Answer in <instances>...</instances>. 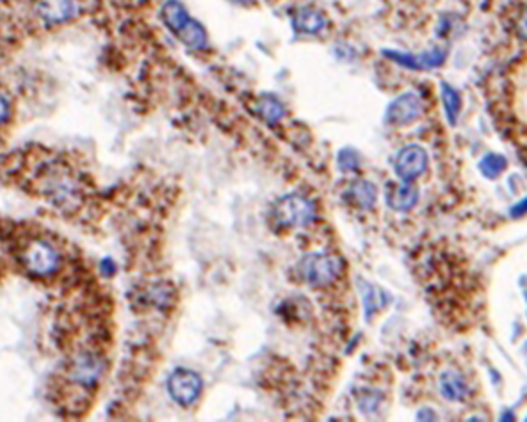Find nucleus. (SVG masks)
<instances>
[{
    "label": "nucleus",
    "mask_w": 527,
    "mask_h": 422,
    "mask_svg": "<svg viewBox=\"0 0 527 422\" xmlns=\"http://www.w3.org/2000/svg\"><path fill=\"white\" fill-rule=\"evenodd\" d=\"M38 15L46 24H66L79 11L77 0H38Z\"/></svg>",
    "instance_id": "11"
},
{
    "label": "nucleus",
    "mask_w": 527,
    "mask_h": 422,
    "mask_svg": "<svg viewBox=\"0 0 527 422\" xmlns=\"http://www.w3.org/2000/svg\"><path fill=\"white\" fill-rule=\"evenodd\" d=\"M102 371H104V364H102V360L98 356L91 355V353H82L73 360L70 369V378L79 385H84V387H91L100 380Z\"/></svg>",
    "instance_id": "8"
},
{
    "label": "nucleus",
    "mask_w": 527,
    "mask_h": 422,
    "mask_svg": "<svg viewBox=\"0 0 527 422\" xmlns=\"http://www.w3.org/2000/svg\"><path fill=\"white\" fill-rule=\"evenodd\" d=\"M423 114V102L415 93H403L387 107L385 120L390 125H408Z\"/></svg>",
    "instance_id": "7"
},
{
    "label": "nucleus",
    "mask_w": 527,
    "mask_h": 422,
    "mask_svg": "<svg viewBox=\"0 0 527 422\" xmlns=\"http://www.w3.org/2000/svg\"><path fill=\"white\" fill-rule=\"evenodd\" d=\"M383 54L392 59L394 63L401 64L405 68H410V70H431V68H436L444 63L447 52L444 48H433L429 52H424L423 55L403 54V52L392 51H385Z\"/></svg>",
    "instance_id": "9"
},
{
    "label": "nucleus",
    "mask_w": 527,
    "mask_h": 422,
    "mask_svg": "<svg viewBox=\"0 0 527 422\" xmlns=\"http://www.w3.org/2000/svg\"><path fill=\"white\" fill-rule=\"evenodd\" d=\"M203 390V380L200 374L189 369H176L167 380V392L182 406H191Z\"/></svg>",
    "instance_id": "4"
},
{
    "label": "nucleus",
    "mask_w": 527,
    "mask_h": 422,
    "mask_svg": "<svg viewBox=\"0 0 527 422\" xmlns=\"http://www.w3.org/2000/svg\"><path fill=\"white\" fill-rule=\"evenodd\" d=\"M257 109H259L260 116L269 123L280 122L285 114V107L281 104V100L278 96L271 95V93H266V95L260 96L259 102H257Z\"/></svg>",
    "instance_id": "15"
},
{
    "label": "nucleus",
    "mask_w": 527,
    "mask_h": 422,
    "mask_svg": "<svg viewBox=\"0 0 527 422\" xmlns=\"http://www.w3.org/2000/svg\"><path fill=\"white\" fill-rule=\"evenodd\" d=\"M9 118V102L4 95H0V123H4Z\"/></svg>",
    "instance_id": "21"
},
{
    "label": "nucleus",
    "mask_w": 527,
    "mask_h": 422,
    "mask_svg": "<svg viewBox=\"0 0 527 422\" xmlns=\"http://www.w3.org/2000/svg\"><path fill=\"white\" fill-rule=\"evenodd\" d=\"M328 18L322 13L321 9L314 8V6H303V8L296 9L293 15V29L296 34H308V36H315L321 34L326 29Z\"/></svg>",
    "instance_id": "10"
},
{
    "label": "nucleus",
    "mask_w": 527,
    "mask_h": 422,
    "mask_svg": "<svg viewBox=\"0 0 527 422\" xmlns=\"http://www.w3.org/2000/svg\"><path fill=\"white\" fill-rule=\"evenodd\" d=\"M347 198L353 205L360 207V209H371L376 203V187L367 180H358L349 187Z\"/></svg>",
    "instance_id": "13"
},
{
    "label": "nucleus",
    "mask_w": 527,
    "mask_h": 422,
    "mask_svg": "<svg viewBox=\"0 0 527 422\" xmlns=\"http://www.w3.org/2000/svg\"><path fill=\"white\" fill-rule=\"evenodd\" d=\"M340 260L328 253H308L297 264V273L303 282L315 287L328 285L339 276Z\"/></svg>",
    "instance_id": "3"
},
{
    "label": "nucleus",
    "mask_w": 527,
    "mask_h": 422,
    "mask_svg": "<svg viewBox=\"0 0 527 422\" xmlns=\"http://www.w3.org/2000/svg\"><path fill=\"white\" fill-rule=\"evenodd\" d=\"M440 89H442L440 93H442V102H444V109H445V114H447L449 123H451V125H454V123H456V120H458V114H460V109H461L460 93L452 88V86H449L447 82H442Z\"/></svg>",
    "instance_id": "16"
},
{
    "label": "nucleus",
    "mask_w": 527,
    "mask_h": 422,
    "mask_svg": "<svg viewBox=\"0 0 527 422\" xmlns=\"http://www.w3.org/2000/svg\"><path fill=\"white\" fill-rule=\"evenodd\" d=\"M160 18H163L164 26L189 48L205 51L209 46L207 29L196 18L189 15L187 8L182 4L181 0H166L163 9H160Z\"/></svg>",
    "instance_id": "1"
},
{
    "label": "nucleus",
    "mask_w": 527,
    "mask_h": 422,
    "mask_svg": "<svg viewBox=\"0 0 527 422\" xmlns=\"http://www.w3.org/2000/svg\"><path fill=\"white\" fill-rule=\"evenodd\" d=\"M362 297H364V309H365V315L367 319H371V315L374 313V310L378 309V293L376 288L371 287L369 284H362Z\"/></svg>",
    "instance_id": "19"
},
{
    "label": "nucleus",
    "mask_w": 527,
    "mask_h": 422,
    "mask_svg": "<svg viewBox=\"0 0 527 422\" xmlns=\"http://www.w3.org/2000/svg\"><path fill=\"white\" fill-rule=\"evenodd\" d=\"M337 164L342 172H353L360 164V157H358V152L353 150V148H344L339 152V157H337Z\"/></svg>",
    "instance_id": "18"
},
{
    "label": "nucleus",
    "mask_w": 527,
    "mask_h": 422,
    "mask_svg": "<svg viewBox=\"0 0 527 422\" xmlns=\"http://www.w3.org/2000/svg\"><path fill=\"white\" fill-rule=\"evenodd\" d=\"M517 33H519L520 38L527 42V13H524L517 21Z\"/></svg>",
    "instance_id": "20"
},
{
    "label": "nucleus",
    "mask_w": 527,
    "mask_h": 422,
    "mask_svg": "<svg viewBox=\"0 0 527 422\" xmlns=\"http://www.w3.org/2000/svg\"><path fill=\"white\" fill-rule=\"evenodd\" d=\"M526 212H527V198L520 201V203L515 205L513 209H511V216H524Z\"/></svg>",
    "instance_id": "22"
},
{
    "label": "nucleus",
    "mask_w": 527,
    "mask_h": 422,
    "mask_svg": "<svg viewBox=\"0 0 527 422\" xmlns=\"http://www.w3.org/2000/svg\"><path fill=\"white\" fill-rule=\"evenodd\" d=\"M479 169L486 178H497L504 169H506V159L502 155L488 154L485 159L479 163Z\"/></svg>",
    "instance_id": "17"
},
{
    "label": "nucleus",
    "mask_w": 527,
    "mask_h": 422,
    "mask_svg": "<svg viewBox=\"0 0 527 422\" xmlns=\"http://www.w3.org/2000/svg\"><path fill=\"white\" fill-rule=\"evenodd\" d=\"M21 262L27 268V271H30L33 275L46 276L52 275L59 268V255L50 244L36 241L24 251Z\"/></svg>",
    "instance_id": "5"
},
{
    "label": "nucleus",
    "mask_w": 527,
    "mask_h": 422,
    "mask_svg": "<svg viewBox=\"0 0 527 422\" xmlns=\"http://www.w3.org/2000/svg\"><path fill=\"white\" fill-rule=\"evenodd\" d=\"M417 200V187L410 185L408 182H405L401 185H392L389 189V192H387V203H389V207L394 210H399V212L410 210L412 207H415Z\"/></svg>",
    "instance_id": "12"
},
{
    "label": "nucleus",
    "mask_w": 527,
    "mask_h": 422,
    "mask_svg": "<svg viewBox=\"0 0 527 422\" xmlns=\"http://www.w3.org/2000/svg\"><path fill=\"white\" fill-rule=\"evenodd\" d=\"M234 2H237V4L248 6V4H251V2H253V0H234Z\"/></svg>",
    "instance_id": "23"
},
{
    "label": "nucleus",
    "mask_w": 527,
    "mask_h": 422,
    "mask_svg": "<svg viewBox=\"0 0 527 422\" xmlns=\"http://www.w3.org/2000/svg\"><path fill=\"white\" fill-rule=\"evenodd\" d=\"M440 392L449 401H461L467 396V383L458 372H444L440 378Z\"/></svg>",
    "instance_id": "14"
},
{
    "label": "nucleus",
    "mask_w": 527,
    "mask_h": 422,
    "mask_svg": "<svg viewBox=\"0 0 527 422\" xmlns=\"http://www.w3.org/2000/svg\"><path fill=\"white\" fill-rule=\"evenodd\" d=\"M427 167V152L418 145H408L396 157L394 169L403 182H410L423 175Z\"/></svg>",
    "instance_id": "6"
},
{
    "label": "nucleus",
    "mask_w": 527,
    "mask_h": 422,
    "mask_svg": "<svg viewBox=\"0 0 527 422\" xmlns=\"http://www.w3.org/2000/svg\"><path fill=\"white\" fill-rule=\"evenodd\" d=\"M271 216L280 228L306 226L315 219V205L302 194H287L272 205Z\"/></svg>",
    "instance_id": "2"
}]
</instances>
